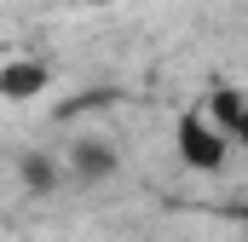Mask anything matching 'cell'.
<instances>
[{"instance_id":"cell-1","label":"cell","mask_w":248,"mask_h":242,"mask_svg":"<svg viewBox=\"0 0 248 242\" xmlns=\"http://www.w3.org/2000/svg\"><path fill=\"white\" fill-rule=\"evenodd\" d=\"M173 144H179V162L196 167V173H219V167H225V156H231V138L202 116V110H185V116H179Z\"/></svg>"},{"instance_id":"cell-2","label":"cell","mask_w":248,"mask_h":242,"mask_svg":"<svg viewBox=\"0 0 248 242\" xmlns=\"http://www.w3.org/2000/svg\"><path fill=\"white\" fill-rule=\"evenodd\" d=\"M46 81H52V69H46L41 58H6V63H0V98H12V104L41 98Z\"/></svg>"},{"instance_id":"cell-3","label":"cell","mask_w":248,"mask_h":242,"mask_svg":"<svg viewBox=\"0 0 248 242\" xmlns=\"http://www.w3.org/2000/svg\"><path fill=\"white\" fill-rule=\"evenodd\" d=\"M116 167H122V156H116V144H110V138H81V144L69 150V173H75V179H87V184L116 179Z\"/></svg>"},{"instance_id":"cell-4","label":"cell","mask_w":248,"mask_h":242,"mask_svg":"<svg viewBox=\"0 0 248 242\" xmlns=\"http://www.w3.org/2000/svg\"><path fill=\"white\" fill-rule=\"evenodd\" d=\"M202 116L231 138V150H248V98L243 92H225V87H219V92L202 104Z\"/></svg>"},{"instance_id":"cell-5","label":"cell","mask_w":248,"mask_h":242,"mask_svg":"<svg viewBox=\"0 0 248 242\" xmlns=\"http://www.w3.org/2000/svg\"><path fill=\"white\" fill-rule=\"evenodd\" d=\"M17 167H23V184H29V190H52V184H58V162L41 156V150H29Z\"/></svg>"},{"instance_id":"cell-6","label":"cell","mask_w":248,"mask_h":242,"mask_svg":"<svg viewBox=\"0 0 248 242\" xmlns=\"http://www.w3.org/2000/svg\"><path fill=\"white\" fill-rule=\"evenodd\" d=\"M87 6H116V0H87Z\"/></svg>"},{"instance_id":"cell-7","label":"cell","mask_w":248,"mask_h":242,"mask_svg":"<svg viewBox=\"0 0 248 242\" xmlns=\"http://www.w3.org/2000/svg\"><path fill=\"white\" fill-rule=\"evenodd\" d=\"M243 225H248V202H243Z\"/></svg>"}]
</instances>
